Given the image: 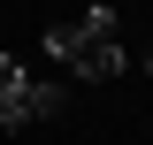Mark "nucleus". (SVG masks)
I'll return each mask as SVG.
<instances>
[{
	"mask_svg": "<svg viewBox=\"0 0 153 145\" xmlns=\"http://www.w3.org/2000/svg\"><path fill=\"white\" fill-rule=\"evenodd\" d=\"M123 69H130V54H123V46H115V38H107V46H84V54H76V84H115V76H123Z\"/></svg>",
	"mask_w": 153,
	"mask_h": 145,
	"instance_id": "1",
	"label": "nucleus"
},
{
	"mask_svg": "<svg viewBox=\"0 0 153 145\" xmlns=\"http://www.w3.org/2000/svg\"><path fill=\"white\" fill-rule=\"evenodd\" d=\"M16 99H23V115H31V122H54V115L69 107V84H54V76H31Z\"/></svg>",
	"mask_w": 153,
	"mask_h": 145,
	"instance_id": "2",
	"label": "nucleus"
},
{
	"mask_svg": "<svg viewBox=\"0 0 153 145\" xmlns=\"http://www.w3.org/2000/svg\"><path fill=\"white\" fill-rule=\"evenodd\" d=\"M38 54L54 61V69H76V54H84V38H76V23H46V38H38Z\"/></svg>",
	"mask_w": 153,
	"mask_h": 145,
	"instance_id": "3",
	"label": "nucleus"
},
{
	"mask_svg": "<svg viewBox=\"0 0 153 145\" xmlns=\"http://www.w3.org/2000/svg\"><path fill=\"white\" fill-rule=\"evenodd\" d=\"M115 31H123V23H115V8H107V0H92V8L76 16V38H84V46H107Z\"/></svg>",
	"mask_w": 153,
	"mask_h": 145,
	"instance_id": "4",
	"label": "nucleus"
},
{
	"mask_svg": "<svg viewBox=\"0 0 153 145\" xmlns=\"http://www.w3.org/2000/svg\"><path fill=\"white\" fill-rule=\"evenodd\" d=\"M23 84H31V61L23 54H0V99H16Z\"/></svg>",
	"mask_w": 153,
	"mask_h": 145,
	"instance_id": "5",
	"label": "nucleus"
},
{
	"mask_svg": "<svg viewBox=\"0 0 153 145\" xmlns=\"http://www.w3.org/2000/svg\"><path fill=\"white\" fill-rule=\"evenodd\" d=\"M31 115H23V99H0V130H23Z\"/></svg>",
	"mask_w": 153,
	"mask_h": 145,
	"instance_id": "6",
	"label": "nucleus"
},
{
	"mask_svg": "<svg viewBox=\"0 0 153 145\" xmlns=\"http://www.w3.org/2000/svg\"><path fill=\"white\" fill-rule=\"evenodd\" d=\"M138 69H146V76H153V46H146V54H138Z\"/></svg>",
	"mask_w": 153,
	"mask_h": 145,
	"instance_id": "7",
	"label": "nucleus"
}]
</instances>
